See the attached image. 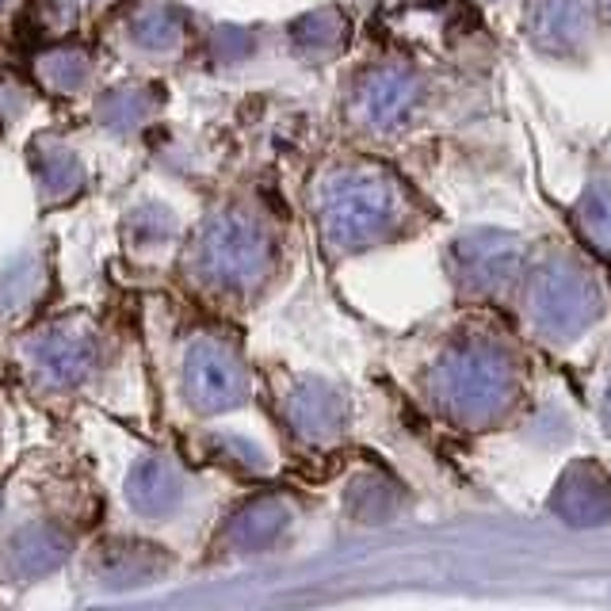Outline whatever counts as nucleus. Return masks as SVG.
<instances>
[{
	"instance_id": "nucleus-1",
	"label": "nucleus",
	"mask_w": 611,
	"mask_h": 611,
	"mask_svg": "<svg viewBox=\"0 0 611 611\" xmlns=\"http://www.w3.org/2000/svg\"><path fill=\"white\" fill-rule=\"evenodd\" d=\"M96 329H88L85 321H62L43 333H35V341L27 344V371L35 375V382L51 393H74L96 375Z\"/></svg>"
},
{
	"instance_id": "nucleus-2",
	"label": "nucleus",
	"mask_w": 611,
	"mask_h": 611,
	"mask_svg": "<svg viewBox=\"0 0 611 611\" xmlns=\"http://www.w3.org/2000/svg\"><path fill=\"white\" fill-rule=\"evenodd\" d=\"M123 501L138 524H160L173 520V509L180 501V478L168 455L142 452L123 474Z\"/></svg>"
},
{
	"instance_id": "nucleus-3",
	"label": "nucleus",
	"mask_w": 611,
	"mask_h": 611,
	"mask_svg": "<svg viewBox=\"0 0 611 611\" xmlns=\"http://www.w3.org/2000/svg\"><path fill=\"white\" fill-rule=\"evenodd\" d=\"M176 379H180V398L191 409H214L222 406V393L230 390V359L207 336H196L180 348L176 359Z\"/></svg>"
}]
</instances>
